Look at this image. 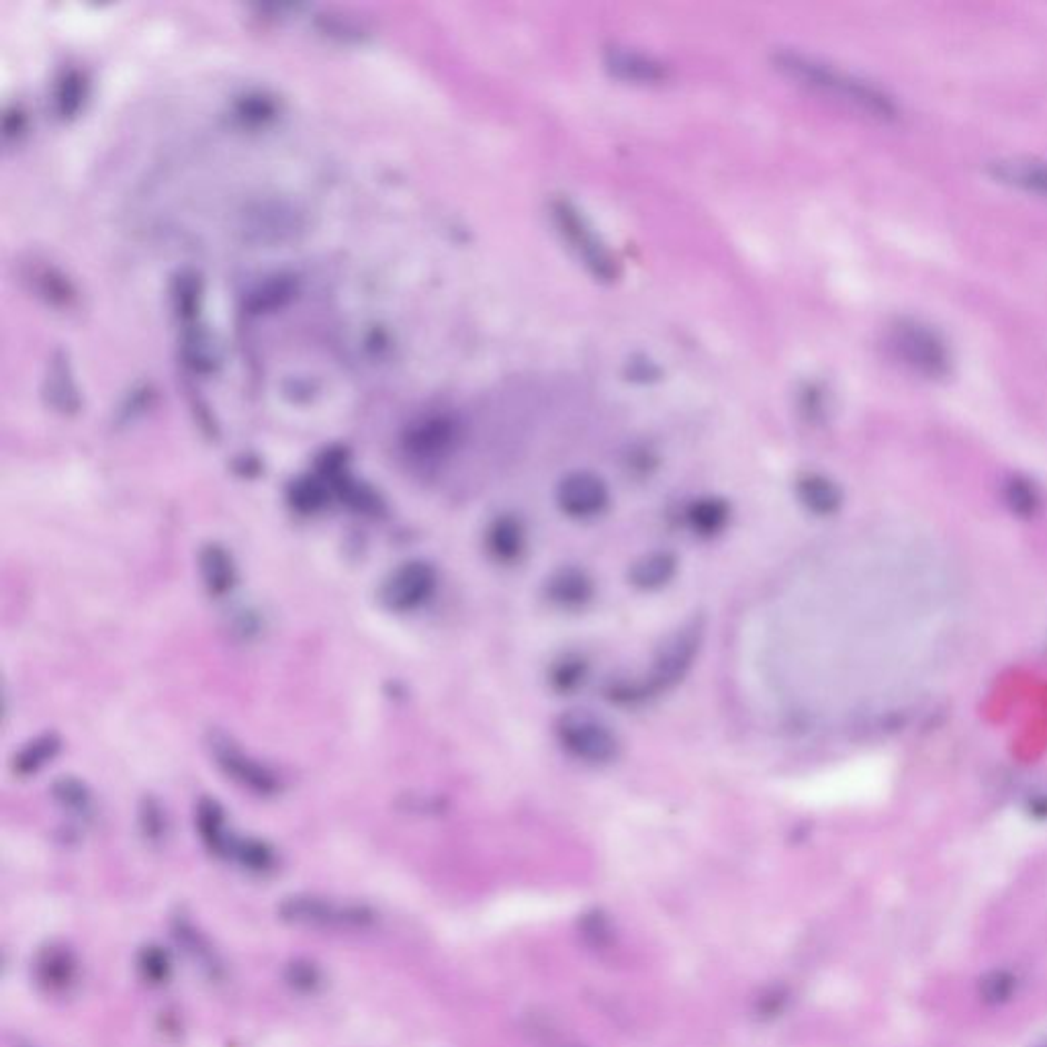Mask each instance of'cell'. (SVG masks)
<instances>
[{
	"label": "cell",
	"instance_id": "1",
	"mask_svg": "<svg viewBox=\"0 0 1047 1047\" xmlns=\"http://www.w3.org/2000/svg\"><path fill=\"white\" fill-rule=\"evenodd\" d=\"M775 66L794 83L855 104L857 109L870 113L874 117L892 119L896 115L894 103L886 94H882L878 88L865 84L845 72L826 66L815 58H808V55L798 52H779L775 55Z\"/></svg>",
	"mask_w": 1047,
	"mask_h": 1047
},
{
	"label": "cell",
	"instance_id": "2",
	"mask_svg": "<svg viewBox=\"0 0 1047 1047\" xmlns=\"http://www.w3.org/2000/svg\"><path fill=\"white\" fill-rule=\"evenodd\" d=\"M550 215H553L557 232L561 233V238L569 243L575 256L586 264V269L594 277L599 281H614L618 277V262H616L612 252L607 250L594 225L588 222V217L571 201H555L550 205Z\"/></svg>",
	"mask_w": 1047,
	"mask_h": 1047
},
{
	"label": "cell",
	"instance_id": "3",
	"mask_svg": "<svg viewBox=\"0 0 1047 1047\" xmlns=\"http://www.w3.org/2000/svg\"><path fill=\"white\" fill-rule=\"evenodd\" d=\"M702 637L704 627L700 620L687 622L673 632L671 637H667V640L657 651L653 669L647 676L645 684H635V687H632L630 700L637 696L667 692L673 686H677L694 665L697 651L702 647Z\"/></svg>",
	"mask_w": 1047,
	"mask_h": 1047
},
{
	"label": "cell",
	"instance_id": "4",
	"mask_svg": "<svg viewBox=\"0 0 1047 1047\" xmlns=\"http://www.w3.org/2000/svg\"><path fill=\"white\" fill-rule=\"evenodd\" d=\"M557 736L567 753L589 765H607L620 753L614 730L589 712L565 714L557 725Z\"/></svg>",
	"mask_w": 1047,
	"mask_h": 1047
},
{
	"label": "cell",
	"instance_id": "5",
	"mask_svg": "<svg viewBox=\"0 0 1047 1047\" xmlns=\"http://www.w3.org/2000/svg\"><path fill=\"white\" fill-rule=\"evenodd\" d=\"M438 588V571L432 563L408 561L387 575L379 588V602L393 614L416 612L428 604Z\"/></svg>",
	"mask_w": 1047,
	"mask_h": 1047
},
{
	"label": "cell",
	"instance_id": "6",
	"mask_svg": "<svg viewBox=\"0 0 1047 1047\" xmlns=\"http://www.w3.org/2000/svg\"><path fill=\"white\" fill-rule=\"evenodd\" d=\"M890 344L908 367L927 377H943L949 370V352L937 331L913 320H900L890 331Z\"/></svg>",
	"mask_w": 1047,
	"mask_h": 1047
},
{
	"label": "cell",
	"instance_id": "7",
	"mask_svg": "<svg viewBox=\"0 0 1047 1047\" xmlns=\"http://www.w3.org/2000/svg\"><path fill=\"white\" fill-rule=\"evenodd\" d=\"M209 751L211 757L215 759V765L227 777L233 779L235 784L243 785V788L258 794V796H274V794L281 792L277 774L262 765V763L252 759L248 753H243L233 743V738L225 733L215 730V733L209 735Z\"/></svg>",
	"mask_w": 1047,
	"mask_h": 1047
},
{
	"label": "cell",
	"instance_id": "8",
	"mask_svg": "<svg viewBox=\"0 0 1047 1047\" xmlns=\"http://www.w3.org/2000/svg\"><path fill=\"white\" fill-rule=\"evenodd\" d=\"M279 913L289 923L310 924V927L364 929L375 921V914L364 906H338L334 903H328V900L313 896L287 898L281 904Z\"/></svg>",
	"mask_w": 1047,
	"mask_h": 1047
},
{
	"label": "cell",
	"instance_id": "9",
	"mask_svg": "<svg viewBox=\"0 0 1047 1047\" xmlns=\"http://www.w3.org/2000/svg\"><path fill=\"white\" fill-rule=\"evenodd\" d=\"M558 509L573 519H594L602 516L607 503H610V491L602 477L588 470L567 475L557 489Z\"/></svg>",
	"mask_w": 1047,
	"mask_h": 1047
},
{
	"label": "cell",
	"instance_id": "10",
	"mask_svg": "<svg viewBox=\"0 0 1047 1047\" xmlns=\"http://www.w3.org/2000/svg\"><path fill=\"white\" fill-rule=\"evenodd\" d=\"M459 440L457 421L446 416H434L421 420L408 432L405 449L413 459L421 462H434L444 459Z\"/></svg>",
	"mask_w": 1047,
	"mask_h": 1047
},
{
	"label": "cell",
	"instance_id": "11",
	"mask_svg": "<svg viewBox=\"0 0 1047 1047\" xmlns=\"http://www.w3.org/2000/svg\"><path fill=\"white\" fill-rule=\"evenodd\" d=\"M606 68L610 70L616 78L635 84H659L669 76L667 66H665L663 62L655 60L653 55H647L643 52L620 45H612L610 50L606 52Z\"/></svg>",
	"mask_w": 1047,
	"mask_h": 1047
},
{
	"label": "cell",
	"instance_id": "12",
	"mask_svg": "<svg viewBox=\"0 0 1047 1047\" xmlns=\"http://www.w3.org/2000/svg\"><path fill=\"white\" fill-rule=\"evenodd\" d=\"M594 579L579 567H563L547 579V598L565 610H578L594 598Z\"/></svg>",
	"mask_w": 1047,
	"mask_h": 1047
},
{
	"label": "cell",
	"instance_id": "13",
	"mask_svg": "<svg viewBox=\"0 0 1047 1047\" xmlns=\"http://www.w3.org/2000/svg\"><path fill=\"white\" fill-rule=\"evenodd\" d=\"M485 545L489 555L499 563H514L526 548V528L522 519L514 514H501L487 526Z\"/></svg>",
	"mask_w": 1047,
	"mask_h": 1047
},
{
	"label": "cell",
	"instance_id": "14",
	"mask_svg": "<svg viewBox=\"0 0 1047 1047\" xmlns=\"http://www.w3.org/2000/svg\"><path fill=\"white\" fill-rule=\"evenodd\" d=\"M199 571L202 586L213 598H222L230 594L235 583V565L232 555L227 548L211 542V545L202 547L199 553Z\"/></svg>",
	"mask_w": 1047,
	"mask_h": 1047
},
{
	"label": "cell",
	"instance_id": "15",
	"mask_svg": "<svg viewBox=\"0 0 1047 1047\" xmlns=\"http://www.w3.org/2000/svg\"><path fill=\"white\" fill-rule=\"evenodd\" d=\"M197 829L205 845L217 855L230 857L235 845L233 835L227 829L225 813L217 800L202 798L197 806Z\"/></svg>",
	"mask_w": 1047,
	"mask_h": 1047
},
{
	"label": "cell",
	"instance_id": "16",
	"mask_svg": "<svg viewBox=\"0 0 1047 1047\" xmlns=\"http://www.w3.org/2000/svg\"><path fill=\"white\" fill-rule=\"evenodd\" d=\"M677 573V558L667 550H653L632 563L628 579L635 588L655 591L667 586Z\"/></svg>",
	"mask_w": 1047,
	"mask_h": 1047
},
{
	"label": "cell",
	"instance_id": "17",
	"mask_svg": "<svg viewBox=\"0 0 1047 1047\" xmlns=\"http://www.w3.org/2000/svg\"><path fill=\"white\" fill-rule=\"evenodd\" d=\"M730 519V506L720 498H700L692 501L686 509L687 528L696 537L712 538L726 528Z\"/></svg>",
	"mask_w": 1047,
	"mask_h": 1047
},
{
	"label": "cell",
	"instance_id": "18",
	"mask_svg": "<svg viewBox=\"0 0 1047 1047\" xmlns=\"http://www.w3.org/2000/svg\"><path fill=\"white\" fill-rule=\"evenodd\" d=\"M62 749V741L58 735L45 733L42 736L29 741L23 749L13 757V771L15 775L29 777L35 775L39 769L45 767L47 763L55 759V755Z\"/></svg>",
	"mask_w": 1047,
	"mask_h": 1047
},
{
	"label": "cell",
	"instance_id": "19",
	"mask_svg": "<svg viewBox=\"0 0 1047 1047\" xmlns=\"http://www.w3.org/2000/svg\"><path fill=\"white\" fill-rule=\"evenodd\" d=\"M330 485L321 477H301L289 485L287 501L299 516H313L330 501Z\"/></svg>",
	"mask_w": 1047,
	"mask_h": 1047
},
{
	"label": "cell",
	"instance_id": "20",
	"mask_svg": "<svg viewBox=\"0 0 1047 1047\" xmlns=\"http://www.w3.org/2000/svg\"><path fill=\"white\" fill-rule=\"evenodd\" d=\"M994 178L1009 184L1022 186L1027 191L1047 194V164L1022 160H1003L993 164Z\"/></svg>",
	"mask_w": 1047,
	"mask_h": 1047
},
{
	"label": "cell",
	"instance_id": "21",
	"mask_svg": "<svg viewBox=\"0 0 1047 1047\" xmlns=\"http://www.w3.org/2000/svg\"><path fill=\"white\" fill-rule=\"evenodd\" d=\"M230 857H233L235 862H240L243 867H246V870L256 872V874L271 872L274 864H277V857H274L272 849L266 845V843L256 841V839H238L235 841Z\"/></svg>",
	"mask_w": 1047,
	"mask_h": 1047
},
{
	"label": "cell",
	"instance_id": "22",
	"mask_svg": "<svg viewBox=\"0 0 1047 1047\" xmlns=\"http://www.w3.org/2000/svg\"><path fill=\"white\" fill-rule=\"evenodd\" d=\"M52 796L62 808H66V810H70V813H76V815L88 813V810H91V805H93L91 792H88L86 784L80 782V779H76V777H72V775L60 777L58 782H54Z\"/></svg>",
	"mask_w": 1047,
	"mask_h": 1047
},
{
	"label": "cell",
	"instance_id": "23",
	"mask_svg": "<svg viewBox=\"0 0 1047 1047\" xmlns=\"http://www.w3.org/2000/svg\"><path fill=\"white\" fill-rule=\"evenodd\" d=\"M798 498L808 509L829 511L835 503L833 487L821 477H805L798 481Z\"/></svg>",
	"mask_w": 1047,
	"mask_h": 1047
},
{
	"label": "cell",
	"instance_id": "24",
	"mask_svg": "<svg viewBox=\"0 0 1047 1047\" xmlns=\"http://www.w3.org/2000/svg\"><path fill=\"white\" fill-rule=\"evenodd\" d=\"M72 972H74V965H72L68 953L62 952L47 953L42 963H39V976L52 988H62L64 984H68Z\"/></svg>",
	"mask_w": 1047,
	"mask_h": 1047
},
{
	"label": "cell",
	"instance_id": "25",
	"mask_svg": "<svg viewBox=\"0 0 1047 1047\" xmlns=\"http://www.w3.org/2000/svg\"><path fill=\"white\" fill-rule=\"evenodd\" d=\"M586 671H588V665L586 661L581 659V657H565L563 661H558L553 669V684L557 689H561V692H571V689L578 687L583 677H586Z\"/></svg>",
	"mask_w": 1047,
	"mask_h": 1047
},
{
	"label": "cell",
	"instance_id": "26",
	"mask_svg": "<svg viewBox=\"0 0 1047 1047\" xmlns=\"http://www.w3.org/2000/svg\"><path fill=\"white\" fill-rule=\"evenodd\" d=\"M140 825L143 835L150 841H160L162 835H164V815H162V806L153 798H143L140 808Z\"/></svg>",
	"mask_w": 1047,
	"mask_h": 1047
},
{
	"label": "cell",
	"instance_id": "27",
	"mask_svg": "<svg viewBox=\"0 0 1047 1047\" xmlns=\"http://www.w3.org/2000/svg\"><path fill=\"white\" fill-rule=\"evenodd\" d=\"M285 976H287V982L291 986L297 988V990H303V993H313V990L321 984V976L313 963H305V962L291 963L287 968Z\"/></svg>",
	"mask_w": 1047,
	"mask_h": 1047
},
{
	"label": "cell",
	"instance_id": "28",
	"mask_svg": "<svg viewBox=\"0 0 1047 1047\" xmlns=\"http://www.w3.org/2000/svg\"><path fill=\"white\" fill-rule=\"evenodd\" d=\"M142 970L145 973V978H150L152 982L166 980V973H168L166 953L158 952V949H150V952H145L142 957Z\"/></svg>",
	"mask_w": 1047,
	"mask_h": 1047
},
{
	"label": "cell",
	"instance_id": "29",
	"mask_svg": "<svg viewBox=\"0 0 1047 1047\" xmlns=\"http://www.w3.org/2000/svg\"><path fill=\"white\" fill-rule=\"evenodd\" d=\"M1039 1047H1047V1042H1045V1043H1043V1045H1039Z\"/></svg>",
	"mask_w": 1047,
	"mask_h": 1047
}]
</instances>
